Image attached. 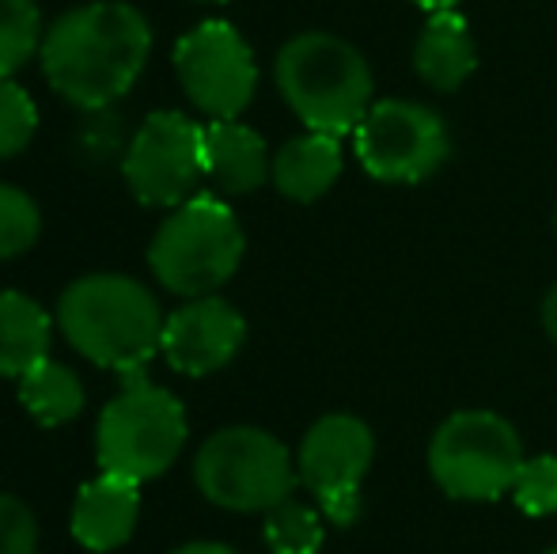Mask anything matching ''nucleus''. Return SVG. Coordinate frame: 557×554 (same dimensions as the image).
Instances as JSON below:
<instances>
[{"label":"nucleus","mask_w":557,"mask_h":554,"mask_svg":"<svg viewBox=\"0 0 557 554\" xmlns=\"http://www.w3.org/2000/svg\"><path fill=\"white\" fill-rule=\"evenodd\" d=\"M413 69L433 91H455L478 69V46L470 23L455 8L429 12L418 42H413Z\"/></svg>","instance_id":"nucleus-14"},{"label":"nucleus","mask_w":557,"mask_h":554,"mask_svg":"<svg viewBox=\"0 0 557 554\" xmlns=\"http://www.w3.org/2000/svg\"><path fill=\"white\" fill-rule=\"evenodd\" d=\"M186 410L168 387L148 380H129L125 392L111 399L96 426V459L99 471L117 475L145 487L160 479L178 459L186 444Z\"/></svg>","instance_id":"nucleus-5"},{"label":"nucleus","mask_w":557,"mask_h":554,"mask_svg":"<svg viewBox=\"0 0 557 554\" xmlns=\"http://www.w3.org/2000/svg\"><path fill=\"white\" fill-rule=\"evenodd\" d=\"M265 547L273 554H319L326 540V528H323V509H311L304 502H281L277 509L265 513Z\"/></svg>","instance_id":"nucleus-19"},{"label":"nucleus","mask_w":557,"mask_h":554,"mask_svg":"<svg viewBox=\"0 0 557 554\" xmlns=\"http://www.w3.org/2000/svg\"><path fill=\"white\" fill-rule=\"evenodd\" d=\"M342 175V145L331 134H304L281 145L273 156V186L285 194L288 201L311 206L337 183Z\"/></svg>","instance_id":"nucleus-16"},{"label":"nucleus","mask_w":557,"mask_h":554,"mask_svg":"<svg viewBox=\"0 0 557 554\" xmlns=\"http://www.w3.org/2000/svg\"><path fill=\"white\" fill-rule=\"evenodd\" d=\"M206 4H224V0H206Z\"/></svg>","instance_id":"nucleus-28"},{"label":"nucleus","mask_w":557,"mask_h":554,"mask_svg":"<svg viewBox=\"0 0 557 554\" xmlns=\"http://www.w3.org/2000/svg\"><path fill=\"white\" fill-rule=\"evenodd\" d=\"M375 459L372 429L352 415H326L304 433L296 475L326 520L349 528L360 517V482Z\"/></svg>","instance_id":"nucleus-11"},{"label":"nucleus","mask_w":557,"mask_h":554,"mask_svg":"<svg viewBox=\"0 0 557 554\" xmlns=\"http://www.w3.org/2000/svg\"><path fill=\"white\" fill-rule=\"evenodd\" d=\"M38 130V107L30 99L27 88L12 81V76H0V160L23 152L30 145Z\"/></svg>","instance_id":"nucleus-22"},{"label":"nucleus","mask_w":557,"mask_h":554,"mask_svg":"<svg viewBox=\"0 0 557 554\" xmlns=\"http://www.w3.org/2000/svg\"><path fill=\"white\" fill-rule=\"evenodd\" d=\"M413 4H421L425 12H447V8H455L459 0H413Z\"/></svg>","instance_id":"nucleus-27"},{"label":"nucleus","mask_w":557,"mask_h":554,"mask_svg":"<svg viewBox=\"0 0 557 554\" xmlns=\"http://www.w3.org/2000/svg\"><path fill=\"white\" fill-rule=\"evenodd\" d=\"M243 229L221 198L194 194L163 224L148 244V267L160 285L186 300L213 296L216 288L235 278L243 262Z\"/></svg>","instance_id":"nucleus-4"},{"label":"nucleus","mask_w":557,"mask_h":554,"mask_svg":"<svg viewBox=\"0 0 557 554\" xmlns=\"http://www.w3.org/2000/svg\"><path fill=\"white\" fill-rule=\"evenodd\" d=\"M520 467V433L493 410H459L441 421L429 444V471L455 502H497L512 494Z\"/></svg>","instance_id":"nucleus-7"},{"label":"nucleus","mask_w":557,"mask_h":554,"mask_svg":"<svg viewBox=\"0 0 557 554\" xmlns=\"http://www.w3.org/2000/svg\"><path fill=\"white\" fill-rule=\"evenodd\" d=\"M53 319L35 296L0 288V377L20 380L50 357Z\"/></svg>","instance_id":"nucleus-17"},{"label":"nucleus","mask_w":557,"mask_h":554,"mask_svg":"<svg viewBox=\"0 0 557 554\" xmlns=\"http://www.w3.org/2000/svg\"><path fill=\"white\" fill-rule=\"evenodd\" d=\"M175 73L183 91L213 122H232L250 107L258 65L247 38L224 20H206L175 46Z\"/></svg>","instance_id":"nucleus-10"},{"label":"nucleus","mask_w":557,"mask_h":554,"mask_svg":"<svg viewBox=\"0 0 557 554\" xmlns=\"http://www.w3.org/2000/svg\"><path fill=\"white\" fill-rule=\"evenodd\" d=\"M0 554H38V520L15 494H0Z\"/></svg>","instance_id":"nucleus-24"},{"label":"nucleus","mask_w":557,"mask_h":554,"mask_svg":"<svg viewBox=\"0 0 557 554\" xmlns=\"http://www.w3.org/2000/svg\"><path fill=\"white\" fill-rule=\"evenodd\" d=\"M171 554H235V551L224 547V543H213V540H198V543H186V547L171 551Z\"/></svg>","instance_id":"nucleus-26"},{"label":"nucleus","mask_w":557,"mask_h":554,"mask_svg":"<svg viewBox=\"0 0 557 554\" xmlns=\"http://www.w3.org/2000/svg\"><path fill=\"white\" fill-rule=\"evenodd\" d=\"M38 232H42V213L35 198L20 186L0 183V262L27 255L38 244Z\"/></svg>","instance_id":"nucleus-21"},{"label":"nucleus","mask_w":557,"mask_h":554,"mask_svg":"<svg viewBox=\"0 0 557 554\" xmlns=\"http://www.w3.org/2000/svg\"><path fill=\"white\" fill-rule=\"evenodd\" d=\"M194 482L227 513H270L288 502L300 482L296 459L258 426L216 429L194 456Z\"/></svg>","instance_id":"nucleus-6"},{"label":"nucleus","mask_w":557,"mask_h":554,"mask_svg":"<svg viewBox=\"0 0 557 554\" xmlns=\"http://www.w3.org/2000/svg\"><path fill=\"white\" fill-rule=\"evenodd\" d=\"M512 497L528 517H550L557 513V456L523 459L512 482Z\"/></svg>","instance_id":"nucleus-23"},{"label":"nucleus","mask_w":557,"mask_h":554,"mask_svg":"<svg viewBox=\"0 0 557 554\" xmlns=\"http://www.w3.org/2000/svg\"><path fill=\"white\" fill-rule=\"evenodd\" d=\"M543 554H557V547H550V551H543Z\"/></svg>","instance_id":"nucleus-29"},{"label":"nucleus","mask_w":557,"mask_h":554,"mask_svg":"<svg viewBox=\"0 0 557 554\" xmlns=\"http://www.w3.org/2000/svg\"><path fill=\"white\" fill-rule=\"evenodd\" d=\"M543 327H546V334L557 342V285L546 293V300H543Z\"/></svg>","instance_id":"nucleus-25"},{"label":"nucleus","mask_w":557,"mask_h":554,"mask_svg":"<svg viewBox=\"0 0 557 554\" xmlns=\"http://www.w3.org/2000/svg\"><path fill=\"white\" fill-rule=\"evenodd\" d=\"M140 520V482L117 479V475L99 471V479L84 482L73 502V540L84 551H117L133 540Z\"/></svg>","instance_id":"nucleus-13"},{"label":"nucleus","mask_w":557,"mask_h":554,"mask_svg":"<svg viewBox=\"0 0 557 554\" xmlns=\"http://www.w3.org/2000/svg\"><path fill=\"white\" fill-rule=\"evenodd\" d=\"M163 323L160 300L125 274L76 278L58 300V327L69 346L84 361L129 380L160 354Z\"/></svg>","instance_id":"nucleus-2"},{"label":"nucleus","mask_w":557,"mask_h":554,"mask_svg":"<svg viewBox=\"0 0 557 554\" xmlns=\"http://www.w3.org/2000/svg\"><path fill=\"white\" fill-rule=\"evenodd\" d=\"M122 175L140 206L178 209L206 175V126L183 111L148 114L125 148Z\"/></svg>","instance_id":"nucleus-9"},{"label":"nucleus","mask_w":557,"mask_h":554,"mask_svg":"<svg viewBox=\"0 0 557 554\" xmlns=\"http://www.w3.org/2000/svg\"><path fill=\"white\" fill-rule=\"evenodd\" d=\"M247 338V319L221 296H198L175 308L163 323L160 354L183 377H209L224 369Z\"/></svg>","instance_id":"nucleus-12"},{"label":"nucleus","mask_w":557,"mask_h":554,"mask_svg":"<svg viewBox=\"0 0 557 554\" xmlns=\"http://www.w3.org/2000/svg\"><path fill=\"white\" fill-rule=\"evenodd\" d=\"M84 399L88 395H84L81 377L69 365L53 361V357L38 361L35 369L20 377V403L27 407V415L38 426H50V429L69 426V421L81 418Z\"/></svg>","instance_id":"nucleus-18"},{"label":"nucleus","mask_w":557,"mask_h":554,"mask_svg":"<svg viewBox=\"0 0 557 554\" xmlns=\"http://www.w3.org/2000/svg\"><path fill=\"white\" fill-rule=\"evenodd\" d=\"M206 175L224 194H250L273 175V156L265 140L239 119L206 126Z\"/></svg>","instance_id":"nucleus-15"},{"label":"nucleus","mask_w":557,"mask_h":554,"mask_svg":"<svg viewBox=\"0 0 557 554\" xmlns=\"http://www.w3.org/2000/svg\"><path fill=\"white\" fill-rule=\"evenodd\" d=\"M554 224H557V213H554Z\"/></svg>","instance_id":"nucleus-30"},{"label":"nucleus","mask_w":557,"mask_h":554,"mask_svg":"<svg viewBox=\"0 0 557 554\" xmlns=\"http://www.w3.org/2000/svg\"><path fill=\"white\" fill-rule=\"evenodd\" d=\"M357 160L380 183L413 186L447 163L451 156V134L444 119L425 103L410 99H380L364 114L357 130Z\"/></svg>","instance_id":"nucleus-8"},{"label":"nucleus","mask_w":557,"mask_h":554,"mask_svg":"<svg viewBox=\"0 0 557 554\" xmlns=\"http://www.w3.org/2000/svg\"><path fill=\"white\" fill-rule=\"evenodd\" d=\"M42 12L35 0H0V76H15L42 50Z\"/></svg>","instance_id":"nucleus-20"},{"label":"nucleus","mask_w":557,"mask_h":554,"mask_svg":"<svg viewBox=\"0 0 557 554\" xmlns=\"http://www.w3.org/2000/svg\"><path fill=\"white\" fill-rule=\"evenodd\" d=\"M273 76L288 111L311 134L345 137L372 111V69L352 42L326 30H304L281 46Z\"/></svg>","instance_id":"nucleus-3"},{"label":"nucleus","mask_w":557,"mask_h":554,"mask_svg":"<svg viewBox=\"0 0 557 554\" xmlns=\"http://www.w3.org/2000/svg\"><path fill=\"white\" fill-rule=\"evenodd\" d=\"M152 27L129 0H91L61 12L46 27L42 76L73 107H107L122 99L145 73Z\"/></svg>","instance_id":"nucleus-1"}]
</instances>
